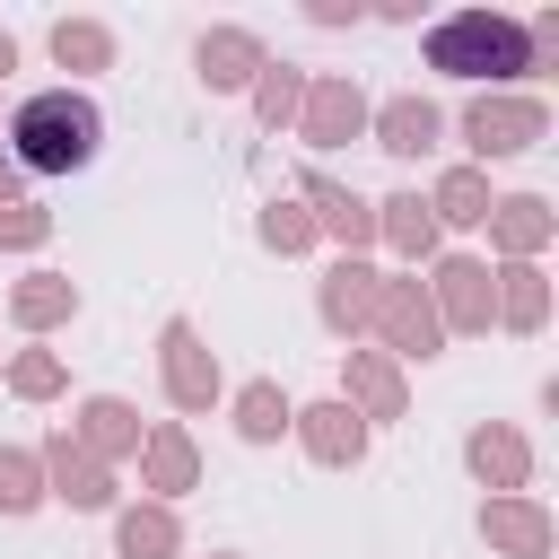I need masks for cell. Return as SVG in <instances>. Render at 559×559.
Listing matches in <instances>:
<instances>
[{"instance_id":"obj_9","label":"cell","mask_w":559,"mask_h":559,"mask_svg":"<svg viewBox=\"0 0 559 559\" xmlns=\"http://www.w3.org/2000/svg\"><path fill=\"white\" fill-rule=\"evenodd\" d=\"M489 533H498V542H507V550H524V559H533V550H542V542H550V524H542V515H533V507H489Z\"/></svg>"},{"instance_id":"obj_15","label":"cell","mask_w":559,"mask_h":559,"mask_svg":"<svg viewBox=\"0 0 559 559\" xmlns=\"http://www.w3.org/2000/svg\"><path fill=\"white\" fill-rule=\"evenodd\" d=\"M437 210H445V218H489V192H480V175H445Z\"/></svg>"},{"instance_id":"obj_23","label":"cell","mask_w":559,"mask_h":559,"mask_svg":"<svg viewBox=\"0 0 559 559\" xmlns=\"http://www.w3.org/2000/svg\"><path fill=\"white\" fill-rule=\"evenodd\" d=\"M507 236L533 245V236H542V201H507Z\"/></svg>"},{"instance_id":"obj_22","label":"cell","mask_w":559,"mask_h":559,"mask_svg":"<svg viewBox=\"0 0 559 559\" xmlns=\"http://www.w3.org/2000/svg\"><path fill=\"white\" fill-rule=\"evenodd\" d=\"M384 210H393V236L419 253V245H428V210H419V201H384Z\"/></svg>"},{"instance_id":"obj_24","label":"cell","mask_w":559,"mask_h":559,"mask_svg":"<svg viewBox=\"0 0 559 559\" xmlns=\"http://www.w3.org/2000/svg\"><path fill=\"white\" fill-rule=\"evenodd\" d=\"M262 236H271V245H306V218H297V210H271Z\"/></svg>"},{"instance_id":"obj_1","label":"cell","mask_w":559,"mask_h":559,"mask_svg":"<svg viewBox=\"0 0 559 559\" xmlns=\"http://www.w3.org/2000/svg\"><path fill=\"white\" fill-rule=\"evenodd\" d=\"M9 140H17V166H26V175H70V166H87V157H96L105 122H96V105H87V96L44 87V96H26V105H17Z\"/></svg>"},{"instance_id":"obj_7","label":"cell","mask_w":559,"mask_h":559,"mask_svg":"<svg viewBox=\"0 0 559 559\" xmlns=\"http://www.w3.org/2000/svg\"><path fill=\"white\" fill-rule=\"evenodd\" d=\"M384 323H393V341H402V349H419V358H428L437 323H428V306H419L411 288H393V297H384Z\"/></svg>"},{"instance_id":"obj_25","label":"cell","mask_w":559,"mask_h":559,"mask_svg":"<svg viewBox=\"0 0 559 559\" xmlns=\"http://www.w3.org/2000/svg\"><path fill=\"white\" fill-rule=\"evenodd\" d=\"M358 393H367L376 411H393V376H384V367H367V358H358Z\"/></svg>"},{"instance_id":"obj_30","label":"cell","mask_w":559,"mask_h":559,"mask_svg":"<svg viewBox=\"0 0 559 559\" xmlns=\"http://www.w3.org/2000/svg\"><path fill=\"white\" fill-rule=\"evenodd\" d=\"M9 61H17V52H9V35H0V70H9Z\"/></svg>"},{"instance_id":"obj_28","label":"cell","mask_w":559,"mask_h":559,"mask_svg":"<svg viewBox=\"0 0 559 559\" xmlns=\"http://www.w3.org/2000/svg\"><path fill=\"white\" fill-rule=\"evenodd\" d=\"M507 314H515V323H533V314H542V288H533L524 271H515V297H507Z\"/></svg>"},{"instance_id":"obj_4","label":"cell","mask_w":559,"mask_h":559,"mask_svg":"<svg viewBox=\"0 0 559 559\" xmlns=\"http://www.w3.org/2000/svg\"><path fill=\"white\" fill-rule=\"evenodd\" d=\"M166 384H175V402H183V411H201V402L218 393V367L201 358L192 323H166Z\"/></svg>"},{"instance_id":"obj_26","label":"cell","mask_w":559,"mask_h":559,"mask_svg":"<svg viewBox=\"0 0 559 559\" xmlns=\"http://www.w3.org/2000/svg\"><path fill=\"white\" fill-rule=\"evenodd\" d=\"M0 236H9V245H35L44 218H35V210H0Z\"/></svg>"},{"instance_id":"obj_3","label":"cell","mask_w":559,"mask_h":559,"mask_svg":"<svg viewBox=\"0 0 559 559\" xmlns=\"http://www.w3.org/2000/svg\"><path fill=\"white\" fill-rule=\"evenodd\" d=\"M472 148L480 157H507V148H533L542 140V105H472Z\"/></svg>"},{"instance_id":"obj_8","label":"cell","mask_w":559,"mask_h":559,"mask_svg":"<svg viewBox=\"0 0 559 559\" xmlns=\"http://www.w3.org/2000/svg\"><path fill=\"white\" fill-rule=\"evenodd\" d=\"M472 463H480V480H524V445H515L507 428H498V437L480 428V437H472Z\"/></svg>"},{"instance_id":"obj_17","label":"cell","mask_w":559,"mask_h":559,"mask_svg":"<svg viewBox=\"0 0 559 559\" xmlns=\"http://www.w3.org/2000/svg\"><path fill=\"white\" fill-rule=\"evenodd\" d=\"M52 463H61V498H79V507H96V498H105V480H96V472H87V463H79L70 445H61Z\"/></svg>"},{"instance_id":"obj_2","label":"cell","mask_w":559,"mask_h":559,"mask_svg":"<svg viewBox=\"0 0 559 559\" xmlns=\"http://www.w3.org/2000/svg\"><path fill=\"white\" fill-rule=\"evenodd\" d=\"M524 52H533V35L515 17H445L428 35V61L454 79H507V70H524Z\"/></svg>"},{"instance_id":"obj_19","label":"cell","mask_w":559,"mask_h":559,"mask_svg":"<svg viewBox=\"0 0 559 559\" xmlns=\"http://www.w3.org/2000/svg\"><path fill=\"white\" fill-rule=\"evenodd\" d=\"M52 52H61V61H105V35H96V26H61Z\"/></svg>"},{"instance_id":"obj_13","label":"cell","mask_w":559,"mask_h":559,"mask_svg":"<svg viewBox=\"0 0 559 559\" xmlns=\"http://www.w3.org/2000/svg\"><path fill=\"white\" fill-rule=\"evenodd\" d=\"M306 131H314V140H332V131H358V96H349V87H323Z\"/></svg>"},{"instance_id":"obj_14","label":"cell","mask_w":559,"mask_h":559,"mask_svg":"<svg viewBox=\"0 0 559 559\" xmlns=\"http://www.w3.org/2000/svg\"><path fill=\"white\" fill-rule=\"evenodd\" d=\"M236 428H245V437H280V428H288V402H280L271 384H253V393H245V419H236Z\"/></svg>"},{"instance_id":"obj_29","label":"cell","mask_w":559,"mask_h":559,"mask_svg":"<svg viewBox=\"0 0 559 559\" xmlns=\"http://www.w3.org/2000/svg\"><path fill=\"white\" fill-rule=\"evenodd\" d=\"M288 105H297V79H271V87H262V114H271V122H280V114H288Z\"/></svg>"},{"instance_id":"obj_27","label":"cell","mask_w":559,"mask_h":559,"mask_svg":"<svg viewBox=\"0 0 559 559\" xmlns=\"http://www.w3.org/2000/svg\"><path fill=\"white\" fill-rule=\"evenodd\" d=\"M17 314H35V323L61 314V288H17Z\"/></svg>"},{"instance_id":"obj_11","label":"cell","mask_w":559,"mask_h":559,"mask_svg":"<svg viewBox=\"0 0 559 559\" xmlns=\"http://www.w3.org/2000/svg\"><path fill=\"white\" fill-rule=\"evenodd\" d=\"M480 280H489L480 262H445V297H454V323H480V314H489V297H480Z\"/></svg>"},{"instance_id":"obj_10","label":"cell","mask_w":559,"mask_h":559,"mask_svg":"<svg viewBox=\"0 0 559 559\" xmlns=\"http://www.w3.org/2000/svg\"><path fill=\"white\" fill-rule=\"evenodd\" d=\"M376 306V288H367V271H332V288H323V314L332 323H358Z\"/></svg>"},{"instance_id":"obj_6","label":"cell","mask_w":559,"mask_h":559,"mask_svg":"<svg viewBox=\"0 0 559 559\" xmlns=\"http://www.w3.org/2000/svg\"><path fill=\"white\" fill-rule=\"evenodd\" d=\"M428 140H437V114H428V105H411V96L384 105V148H393V157H419Z\"/></svg>"},{"instance_id":"obj_21","label":"cell","mask_w":559,"mask_h":559,"mask_svg":"<svg viewBox=\"0 0 559 559\" xmlns=\"http://www.w3.org/2000/svg\"><path fill=\"white\" fill-rule=\"evenodd\" d=\"M148 463H157V480H166V489H183V472H192L183 437H157V445H148Z\"/></svg>"},{"instance_id":"obj_16","label":"cell","mask_w":559,"mask_h":559,"mask_svg":"<svg viewBox=\"0 0 559 559\" xmlns=\"http://www.w3.org/2000/svg\"><path fill=\"white\" fill-rule=\"evenodd\" d=\"M44 489H35V463L26 454H0V507H35Z\"/></svg>"},{"instance_id":"obj_12","label":"cell","mask_w":559,"mask_h":559,"mask_svg":"<svg viewBox=\"0 0 559 559\" xmlns=\"http://www.w3.org/2000/svg\"><path fill=\"white\" fill-rule=\"evenodd\" d=\"M306 419H314L306 437H314V454H323V463H341V454H358V419H349V411H306Z\"/></svg>"},{"instance_id":"obj_20","label":"cell","mask_w":559,"mask_h":559,"mask_svg":"<svg viewBox=\"0 0 559 559\" xmlns=\"http://www.w3.org/2000/svg\"><path fill=\"white\" fill-rule=\"evenodd\" d=\"M87 437H96V445H122V437H131V411H122V402H96V411H87Z\"/></svg>"},{"instance_id":"obj_18","label":"cell","mask_w":559,"mask_h":559,"mask_svg":"<svg viewBox=\"0 0 559 559\" xmlns=\"http://www.w3.org/2000/svg\"><path fill=\"white\" fill-rule=\"evenodd\" d=\"M166 542H175L166 515H131V524H122V550H131V559H148V550H166Z\"/></svg>"},{"instance_id":"obj_5","label":"cell","mask_w":559,"mask_h":559,"mask_svg":"<svg viewBox=\"0 0 559 559\" xmlns=\"http://www.w3.org/2000/svg\"><path fill=\"white\" fill-rule=\"evenodd\" d=\"M253 61H262L253 35H236V26H227V35H201V79H210V87H236Z\"/></svg>"}]
</instances>
